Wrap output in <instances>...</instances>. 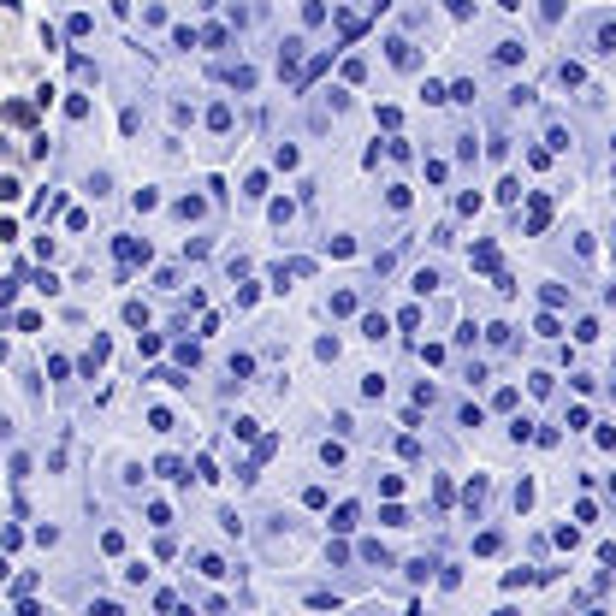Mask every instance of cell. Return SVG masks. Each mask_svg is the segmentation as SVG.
Wrapping results in <instances>:
<instances>
[{"mask_svg":"<svg viewBox=\"0 0 616 616\" xmlns=\"http://www.w3.org/2000/svg\"><path fill=\"white\" fill-rule=\"evenodd\" d=\"M385 48H391V65H397V72H415V65H421V54H415V42H403V36H391V42H385Z\"/></svg>","mask_w":616,"mask_h":616,"instance_id":"cell-1","label":"cell"},{"mask_svg":"<svg viewBox=\"0 0 616 616\" xmlns=\"http://www.w3.org/2000/svg\"><path fill=\"white\" fill-rule=\"evenodd\" d=\"M362 338L385 344V338H391V320H385V314H362Z\"/></svg>","mask_w":616,"mask_h":616,"instance_id":"cell-2","label":"cell"},{"mask_svg":"<svg viewBox=\"0 0 616 616\" xmlns=\"http://www.w3.org/2000/svg\"><path fill=\"white\" fill-rule=\"evenodd\" d=\"M409 291H415V296H433V291H439V273H433V267H421V273L409 279Z\"/></svg>","mask_w":616,"mask_h":616,"instance_id":"cell-3","label":"cell"},{"mask_svg":"<svg viewBox=\"0 0 616 616\" xmlns=\"http://www.w3.org/2000/svg\"><path fill=\"white\" fill-rule=\"evenodd\" d=\"M593 42H599V54H616V18H604V24L593 30Z\"/></svg>","mask_w":616,"mask_h":616,"instance_id":"cell-4","label":"cell"},{"mask_svg":"<svg viewBox=\"0 0 616 616\" xmlns=\"http://www.w3.org/2000/svg\"><path fill=\"white\" fill-rule=\"evenodd\" d=\"M522 54H528V48H522V42H498V48H492V59H498V65H515V59H522Z\"/></svg>","mask_w":616,"mask_h":616,"instance_id":"cell-5","label":"cell"},{"mask_svg":"<svg viewBox=\"0 0 616 616\" xmlns=\"http://www.w3.org/2000/svg\"><path fill=\"white\" fill-rule=\"evenodd\" d=\"M356 515H362V510H356V504H338V515H332V528H338V533H350V528H356Z\"/></svg>","mask_w":616,"mask_h":616,"instance_id":"cell-6","label":"cell"},{"mask_svg":"<svg viewBox=\"0 0 616 616\" xmlns=\"http://www.w3.org/2000/svg\"><path fill=\"white\" fill-rule=\"evenodd\" d=\"M510 439H515V444L533 439V421H528V415H515V421H510Z\"/></svg>","mask_w":616,"mask_h":616,"instance_id":"cell-7","label":"cell"},{"mask_svg":"<svg viewBox=\"0 0 616 616\" xmlns=\"http://www.w3.org/2000/svg\"><path fill=\"white\" fill-rule=\"evenodd\" d=\"M557 83H563V89H581V65H569V59H563V65H557Z\"/></svg>","mask_w":616,"mask_h":616,"instance_id":"cell-8","label":"cell"},{"mask_svg":"<svg viewBox=\"0 0 616 616\" xmlns=\"http://www.w3.org/2000/svg\"><path fill=\"white\" fill-rule=\"evenodd\" d=\"M498 202H522V178H504V184H498Z\"/></svg>","mask_w":616,"mask_h":616,"instance_id":"cell-9","label":"cell"},{"mask_svg":"<svg viewBox=\"0 0 616 616\" xmlns=\"http://www.w3.org/2000/svg\"><path fill=\"white\" fill-rule=\"evenodd\" d=\"M320 462H326V469H338V462H344V444L326 439V444H320Z\"/></svg>","mask_w":616,"mask_h":616,"instance_id":"cell-10","label":"cell"},{"mask_svg":"<svg viewBox=\"0 0 616 616\" xmlns=\"http://www.w3.org/2000/svg\"><path fill=\"white\" fill-rule=\"evenodd\" d=\"M540 296H545V308H563V302H569V291H563V285H545Z\"/></svg>","mask_w":616,"mask_h":616,"instance_id":"cell-11","label":"cell"},{"mask_svg":"<svg viewBox=\"0 0 616 616\" xmlns=\"http://www.w3.org/2000/svg\"><path fill=\"white\" fill-rule=\"evenodd\" d=\"M469 261H474V267H498V249H492V243H480V249H474Z\"/></svg>","mask_w":616,"mask_h":616,"instance_id":"cell-12","label":"cell"},{"mask_svg":"<svg viewBox=\"0 0 616 616\" xmlns=\"http://www.w3.org/2000/svg\"><path fill=\"white\" fill-rule=\"evenodd\" d=\"M604 302H610V308H616V285H610V291H604Z\"/></svg>","mask_w":616,"mask_h":616,"instance_id":"cell-13","label":"cell"},{"mask_svg":"<svg viewBox=\"0 0 616 616\" xmlns=\"http://www.w3.org/2000/svg\"><path fill=\"white\" fill-rule=\"evenodd\" d=\"M409 616H427V610H421V604H409Z\"/></svg>","mask_w":616,"mask_h":616,"instance_id":"cell-14","label":"cell"}]
</instances>
